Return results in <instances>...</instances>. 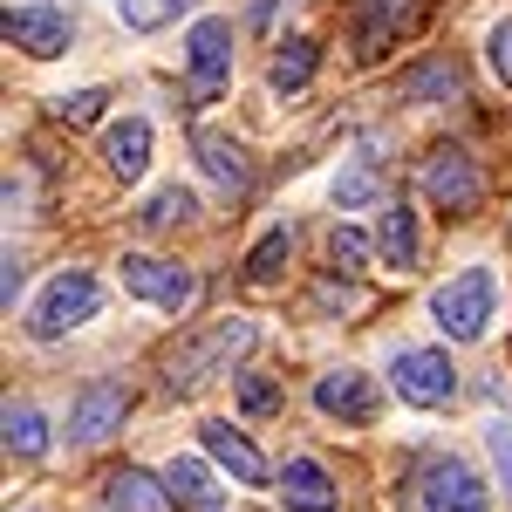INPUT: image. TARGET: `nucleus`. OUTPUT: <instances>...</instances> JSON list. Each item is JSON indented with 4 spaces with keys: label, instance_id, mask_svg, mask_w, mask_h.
<instances>
[{
    "label": "nucleus",
    "instance_id": "1",
    "mask_svg": "<svg viewBox=\"0 0 512 512\" xmlns=\"http://www.w3.org/2000/svg\"><path fill=\"white\" fill-rule=\"evenodd\" d=\"M253 321L246 315H233V321H212V328H198V335H185L178 349H171V362H164V383L185 396V390H198V383H212V376H226L239 355L253 349Z\"/></svg>",
    "mask_w": 512,
    "mask_h": 512
},
{
    "label": "nucleus",
    "instance_id": "2",
    "mask_svg": "<svg viewBox=\"0 0 512 512\" xmlns=\"http://www.w3.org/2000/svg\"><path fill=\"white\" fill-rule=\"evenodd\" d=\"M492 301H499L492 267H465L458 280H444V287L431 294V315H437V328H444L451 342H478L485 321H492Z\"/></svg>",
    "mask_w": 512,
    "mask_h": 512
},
{
    "label": "nucleus",
    "instance_id": "3",
    "mask_svg": "<svg viewBox=\"0 0 512 512\" xmlns=\"http://www.w3.org/2000/svg\"><path fill=\"white\" fill-rule=\"evenodd\" d=\"M424 0H349V28H355V55L362 62H383L396 41H410L424 28Z\"/></svg>",
    "mask_w": 512,
    "mask_h": 512
},
{
    "label": "nucleus",
    "instance_id": "4",
    "mask_svg": "<svg viewBox=\"0 0 512 512\" xmlns=\"http://www.w3.org/2000/svg\"><path fill=\"white\" fill-rule=\"evenodd\" d=\"M96 308H103V287L82 274V267H69V274H55L48 287H41L28 328H35V342H55V335L82 328V321H96Z\"/></svg>",
    "mask_w": 512,
    "mask_h": 512
},
{
    "label": "nucleus",
    "instance_id": "5",
    "mask_svg": "<svg viewBox=\"0 0 512 512\" xmlns=\"http://www.w3.org/2000/svg\"><path fill=\"white\" fill-rule=\"evenodd\" d=\"M424 198H431L437 212H478V198H485V178H478V164L465 151H431L424 158Z\"/></svg>",
    "mask_w": 512,
    "mask_h": 512
},
{
    "label": "nucleus",
    "instance_id": "6",
    "mask_svg": "<svg viewBox=\"0 0 512 512\" xmlns=\"http://www.w3.org/2000/svg\"><path fill=\"white\" fill-rule=\"evenodd\" d=\"M390 376H396V396H403V403H424V410H437V403L458 396V369H451L444 349H403Z\"/></svg>",
    "mask_w": 512,
    "mask_h": 512
},
{
    "label": "nucleus",
    "instance_id": "7",
    "mask_svg": "<svg viewBox=\"0 0 512 512\" xmlns=\"http://www.w3.org/2000/svg\"><path fill=\"white\" fill-rule=\"evenodd\" d=\"M123 287L144 294V301H158V308H171V315H185L198 301V274L171 267V260H151V253H123Z\"/></svg>",
    "mask_w": 512,
    "mask_h": 512
},
{
    "label": "nucleus",
    "instance_id": "8",
    "mask_svg": "<svg viewBox=\"0 0 512 512\" xmlns=\"http://www.w3.org/2000/svg\"><path fill=\"white\" fill-rule=\"evenodd\" d=\"M123 417H130V390L110 383V376H96V383H82V396L69 403V437L103 444L110 431H123Z\"/></svg>",
    "mask_w": 512,
    "mask_h": 512
},
{
    "label": "nucleus",
    "instance_id": "9",
    "mask_svg": "<svg viewBox=\"0 0 512 512\" xmlns=\"http://www.w3.org/2000/svg\"><path fill=\"white\" fill-rule=\"evenodd\" d=\"M417 492H424V512H485V485L458 458H424Z\"/></svg>",
    "mask_w": 512,
    "mask_h": 512
},
{
    "label": "nucleus",
    "instance_id": "10",
    "mask_svg": "<svg viewBox=\"0 0 512 512\" xmlns=\"http://www.w3.org/2000/svg\"><path fill=\"white\" fill-rule=\"evenodd\" d=\"M0 35L14 41L21 55L48 62V55H62V48H69V14H62V7H7Z\"/></svg>",
    "mask_w": 512,
    "mask_h": 512
},
{
    "label": "nucleus",
    "instance_id": "11",
    "mask_svg": "<svg viewBox=\"0 0 512 512\" xmlns=\"http://www.w3.org/2000/svg\"><path fill=\"white\" fill-rule=\"evenodd\" d=\"M185 62H192L198 96H212V89L226 82V69H233V21L205 14V21L192 28V41H185Z\"/></svg>",
    "mask_w": 512,
    "mask_h": 512
},
{
    "label": "nucleus",
    "instance_id": "12",
    "mask_svg": "<svg viewBox=\"0 0 512 512\" xmlns=\"http://www.w3.org/2000/svg\"><path fill=\"white\" fill-rule=\"evenodd\" d=\"M315 410L321 417H342V424H369V417H376V390H369V376H355V369H328L315 383Z\"/></svg>",
    "mask_w": 512,
    "mask_h": 512
},
{
    "label": "nucleus",
    "instance_id": "13",
    "mask_svg": "<svg viewBox=\"0 0 512 512\" xmlns=\"http://www.w3.org/2000/svg\"><path fill=\"white\" fill-rule=\"evenodd\" d=\"M185 499L171 492V478H151L137 472V465H123V472H110V512H178Z\"/></svg>",
    "mask_w": 512,
    "mask_h": 512
},
{
    "label": "nucleus",
    "instance_id": "14",
    "mask_svg": "<svg viewBox=\"0 0 512 512\" xmlns=\"http://www.w3.org/2000/svg\"><path fill=\"white\" fill-rule=\"evenodd\" d=\"M198 444H205V451H212V458H219L239 485H267V458H260V451L233 431V424H219V417H212V424H198Z\"/></svg>",
    "mask_w": 512,
    "mask_h": 512
},
{
    "label": "nucleus",
    "instance_id": "15",
    "mask_svg": "<svg viewBox=\"0 0 512 512\" xmlns=\"http://www.w3.org/2000/svg\"><path fill=\"white\" fill-rule=\"evenodd\" d=\"M280 499H287L294 512H335V506H342L335 478L321 472L315 458H287V472H280Z\"/></svg>",
    "mask_w": 512,
    "mask_h": 512
},
{
    "label": "nucleus",
    "instance_id": "16",
    "mask_svg": "<svg viewBox=\"0 0 512 512\" xmlns=\"http://www.w3.org/2000/svg\"><path fill=\"white\" fill-rule=\"evenodd\" d=\"M192 151H198V164H205L212 185H226V192H246V185H253V164H246V151H239L226 130H198Z\"/></svg>",
    "mask_w": 512,
    "mask_h": 512
},
{
    "label": "nucleus",
    "instance_id": "17",
    "mask_svg": "<svg viewBox=\"0 0 512 512\" xmlns=\"http://www.w3.org/2000/svg\"><path fill=\"white\" fill-rule=\"evenodd\" d=\"M103 164L117 171L123 185H137L144 178V164H151V123L144 117H123L110 137H103Z\"/></svg>",
    "mask_w": 512,
    "mask_h": 512
},
{
    "label": "nucleus",
    "instance_id": "18",
    "mask_svg": "<svg viewBox=\"0 0 512 512\" xmlns=\"http://www.w3.org/2000/svg\"><path fill=\"white\" fill-rule=\"evenodd\" d=\"M376 253H383L390 267H417L424 239H417V212H410V205H383V219H376Z\"/></svg>",
    "mask_w": 512,
    "mask_h": 512
},
{
    "label": "nucleus",
    "instance_id": "19",
    "mask_svg": "<svg viewBox=\"0 0 512 512\" xmlns=\"http://www.w3.org/2000/svg\"><path fill=\"white\" fill-rule=\"evenodd\" d=\"M315 69H321V41L315 35H294V41H280L267 82H274L280 96H294V89H308V76H315Z\"/></svg>",
    "mask_w": 512,
    "mask_h": 512
},
{
    "label": "nucleus",
    "instance_id": "20",
    "mask_svg": "<svg viewBox=\"0 0 512 512\" xmlns=\"http://www.w3.org/2000/svg\"><path fill=\"white\" fill-rule=\"evenodd\" d=\"M0 424H7V451H14V458H41V451H48V424L35 417V403H7Z\"/></svg>",
    "mask_w": 512,
    "mask_h": 512
},
{
    "label": "nucleus",
    "instance_id": "21",
    "mask_svg": "<svg viewBox=\"0 0 512 512\" xmlns=\"http://www.w3.org/2000/svg\"><path fill=\"white\" fill-rule=\"evenodd\" d=\"M185 7H192V0H117L123 28H137V35H151V28H171Z\"/></svg>",
    "mask_w": 512,
    "mask_h": 512
},
{
    "label": "nucleus",
    "instance_id": "22",
    "mask_svg": "<svg viewBox=\"0 0 512 512\" xmlns=\"http://www.w3.org/2000/svg\"><path fill=\"white\" fill-rule=\"evenodd\" d=\"M403 96H410V103L458 96V69H451V62H424V69H410V76H403Z\"/></svg>",
    "mask_w": 512,
    "mask_h": 512
},
{
    "label": "nucleus",
    "instance_id": "23",
    "mask_svg": "<svg viewBox=\"0 0 512 512\" xmlns=\"http://www.w3.org/2000/svg\"><path fill=\"white\" fill-rule=\"evenodd\" d=\"M287 253H294V233H287V226H274V233L260 239L253 253H246V280H274Z\"/></svg>",
    "mask_w": 512,
    "mask_h": 512
},
{
    "label": "nucleus",
    "instance_id": "24",
    "mask_svg": "<svg viewBox=\"0 0 512 512\" xmlns=\"http://www.w3.org/2000/svg\"><path fill=\"white\" fill-rule=\"evenodd\" d=\"M137 219H144L151 233H164V226H178V219H192V192H178V185H164V192L151 198V205H144Z\"/></svg>",
    "mask_w": 512,
    "mask_h": 512
},
{
    "label": "nucleus",
    "instance_id": "25",
    "mask_svg": "<svg viewBox=\"0 0 512 512\" xmlns=\"http://www.w3.org/2000/svg\"><path fill=\"white\" fill-rule=\"evenodd\" d=\"M171 492H178V499H185V506H212V478H205V465H192V458H178V465H171Z\"/></svg>",
    "mask_w": 512,
    "mask_h": 512
},
{
    "label": "nucleus",
    "instance_id": "26",
    "mask_svg": "<svg viewBox=\"0 0 512 512\" xmlns=\"http://www.w3.org/2000/svg\"><path fill=\"white\" fill-rule=\"evenodd\" d=\"M48 117H55V123H96V117H103V89H76V96H55V103H48Z\"/></svg>",
    "mask_w": 512,
    "mask_h": 512
},
{
    "label": "nucleus",
    "instance_id": "27",
    "mask_svg": "<svg viewBox=\"0 0 512 512\" xmlns=\"http://www.w3.org/2000/svg\"><path fill=\"white\" fill-rule=\"evenodd\" d=\"M328 260H335L342 274H355V267L369 260V239L355 233V226H335V233H328Z\"/></svg>",
    "mask_w": 512,
    "mask_h": 512
},
{
    "label": "nucleus",
    "instance_id": "28",
    "mask_svg": "<svg viewBox=\"0 0 512 512\" xmlns=\"http://www.w3.org/2000/svg\"><path fill=\"white\" fill-rule=\"evenodd\" d=\"M376 192H383V185H376V171H369V164H355L349 178L335 185V205H342V212H355V205H369Z\"/></svg>",
    "mask_w": 512,
    "mask_h": 512
},
{
    "label": "nucleus",
    "instance_id": "29",
    "mask_svg": "<svg viewBox=\"0 0 512 512\" xmlns=\"http://www.w3.org/2000/svg\"><path fill=\"white\" fill-rule=\"evenodd\" d=\"M485 62H492V76L512 89V14L499 21V28H492V35H485Z\"/></svg>",
    "mask_w": 512,
    "mask_h": 512
},
{
    "label": "nucleus",
    "instance_id": "30",
    "mask_svg": "<svg viewBox=\"0 0 512 512\" xmlns=\"http://www.w3.org/2000/svg\"><path fill=\"white\" fill-rule=\"evenodd\" d=\"M239 403H246L253 417H267V410H280V390L267 376H239Z\"/></svg>",
    "mask_w": 512,
    "mask_h": 512
},
{
    "label": "nucleus",
    "instance_id": "31",
    "mask_svg": "<svg viewBox=\"0 0 512 512\" xmlns=\"http://www.w3.org/2000/svg\"><path fill=\"white\" fill-rule=\"evenodd\" d=\"M485 444H492V465H499V478H506V492H512V424H492Z\"/></svg>",
    "mask_w": 512,
    "mask_h": 512
},
{
    "label": "nucleus",
    "instance_id": "32",
    "mask_svg": "<svg viewBox=\"0 0 512 512\" xmlns=\"http://www.w3.org/2000/svg\"><path fill=\"white\" fill-rule=\"evenodd\" d=\"M21 260H14V253H7V260H0V308H7V315H14V294H21Z\"/></svg>",
    "mask_w": 512,
    "mask_h": 512
}]
</instances>
